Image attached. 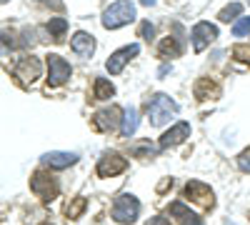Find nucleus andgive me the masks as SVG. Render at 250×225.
<instances>
[{
  "mask_svg": "<svg viewBox=\"0 0 250 225\" xmlns=\"http://www.w3.org/2000/svg\"><path fill=\"white\" fill-rule=\"evenodd\" d=\"M178 115V103L165 93H158L148 100V120L150 125H165L170 118Z\"/></svg>",
  "mask_w": 250,
  "mask_h": 225,
  "instance_id": "f257e3e1",
  "label": "nucleus"
},
{
  "mask_svg": "<svg viewBox=\"0 0 250 225\" xmlns=\"http://www.w3.org/2000/svg\"><path fill=\"white\" fill-rule=\"evenodd\" d=\"M135 20V5L130 0H118L113 3L105 13H103V28L108 30H115V28H123Z\"/></svg>",
  "mask_w": 250,
  "mask_h": 225,
  "instance_id": "f03ea898",
  "label": "nucleus"
},
{
  "mask_svg": "<svg viewBox=\"0 0 250 225\" xmlns=\"http://www.w3.org/2000/svg\"><path fill=\"white\" fill-rule=\"evenodd\" d=\"M138 215H140V203H138L135 195L125 193V195H118V198H115V205H113V218H115V223L130 225V223L138 220Z\"/></svg>",
  "mask_w": 250,
  "mask_h": 225,
  "instance_id": "7ed1b4c3",
  "label": "nucleus"
},
{
  "mask_svg": "<svg viewBox=\"0 0 250 225\" xmlns=\"http://www.w3.org/2000/svg\"><path fill=\"white\" fill-rule=\"evenodd\" d=\"M30 190L38 195V198H43L45 203H50L53 198H58V180L53 178V175H48V173H43V170H38L33 178H30Z\"/></svg>",
  "mask_w": 250,
  "mask_h": 225,
  "instance_id": "20e7f679",
  "label": "nucleus"
},
{
  "mask_svg": "<svg viewBox=\"0 0 250 225\" xmlns=\"http://www.w3.org/2000/svg\"><path fill=\"white\" fill-rule=\"evenodd\" d=\"M70 65H68V60L65 58H60V55H48V83L53 88L62 85V83H68V78H70Z\"/></svg>",
  "mask_w": 250,
  "mask_h": 225,
  "instance_id": "39448f33",
  "label": "nucleus"
},
{
  "mask_svg": "<svg viewBox=\"0 0 250 225\" xmlns=\"http://www.w3.org/2000/svg\"><path fill=\"white\" fill-rule=\"evenodd\" d=\"M123 110L118 108V105H110V108H105V110H98L95 115H93V125H95V130H100V133H110V130H115L120 123H123Z\"/></svg>",
  "mask_w": 250,
  "mask_h": 225,
  "instance_id": "423d86ee",
  "label": "nucleus"
},
{
  "mask_svg": "<svg viewBox=\"0 0 250 225\" xmlns=\"http://www.w3.org/2000/svg\"><path fill=\"white\" fill-rule=\"evenodd\" d=\"M125 168H128V160H125L120 153H105L98 163V175L100 178H113V175L123 173Z\"/></svg>",
  "mask_w": 250,
  "mask_h": 225,
  "instance_id": "0eeeda50",
  "label": "nucleus"
},
{
  "mask_svg": "<svg viewBox=\"0 0 250 225\" xmlns=\"http://www.w3.org/2000/svg\"><path fill=\"white\" fill-rule=\"evenodd\" d=\"M15 78H18L23 85L35 83V80L40 78V60L33 58V55H30V58H23V60L15 65Z\"/></svg>",
  "mask_w": 250,
  "mask_h": 225,
  "instance_id": "6e6552de",
  "label": "nucleus"
},
{
  "mask_svg": "<svg viewBox=\"0 0 250 225\" xmlns=\"http://www.w3.org/2000/svg\"><path fill=\"white\" fill-rule=\"evenodd\" d=\"M190 38H193V48H195V53H203V50L218 38V28L210 25V23H198V25L193 28Z\"/></svg>",
  "mask_w": 250,
  "mask_h": 225,
  "instance_id": "1a4fd4ad",
  "label": "nucleus"
},
{
  "mask_svg": "<svg viewBox=\"0 0 250 225\" xmlns=\"http://www.w3.org/2000/svg\"><path fill=\"white\" fill-rule=\"evenodd\" d=\"M140 53V45H125V48H120V50H115L110 58H108V63H105V68H108V73L110 75H118L123 68H125V63L133 58V55H138Z\"/></svg>",
  "mask_w": 250,
  "mask_h": 225,
  "instance_id": "9d476101",
  "label": "nucleus"
},
{
  "mask_svg": "<svg viewBox=\"0 0 250 225\" xmlns=\"http://www.w3.org/2000/svg\"><path fill=\"white\" fill-rule=\"evenodd\" d=\"M185 195L190 200H195V203H200V205H205V208H213V203H215L213 190L208 188L205 183H198V180L188 183V185H185Z\"/></svg>",
  "mask_w": 250,
  "mask_h": 225,
  "instance_id": "9b49d317",
  "label": "nucleus"
},
{
  "mask_svg": "<svg viewBox=\"0 0 250 225\" xmlns=\"http://www.w3.org/2000/svg\"><path fill=\"white\" fill-rule=\"evenodd\" d=\"M185 138H190V125L188 123H175V125L165 133L163 138H160V150H165V148H173V145H180V143L185 140Z\"/></svg>",
  "mask_w": 250,
  "mask_h": 225,
  "instance_id": "f8f14e48",
  "label": "nucleus"
},
{
  "mask_svg": "<svg viewBox=\"0 0 250 225\" xmlns=\"http://www.w3.org/2000/svg\"><path fill=\"white\" fill-rule=\"evenodd\" d=\"M43 163L53 170H62V168H70L78 163V155L75 153H62V150H53L48 155H43Z\"/></svg>",
  "mask_w": 250,
  "mask_h": 225,
  "instance_id": "ddd939ff",
  "label": "nucleus"
},
{
  "mask_svg": "<svg viewBox=\"0 0 250 225\" xmlns=\"http://www.w3.org/2000/svg\"><path fill=\"white\" fill-rule=\"evenodd\" d=\"M73 50L80 55V58H90L93 55V50H95V40H93V35L90 33H85V30H80V33H75L73 35Z\"/></svg>",
  "mask_w": 250,
  "mask_h": 225,
  "instance_id": "4468645a",
  "label": "nucleus"
},
{
  "mask_svg": "<svg viewBox=\"0 0 250 225\" xmlns=\"http://www.w3.org/2000/svg\"><path fill=\"white\" fill-rule=\"evenodd\" d=\"M170 215H175L180 225H203L200 218H198L193 210H188L183 203H173V205H170Z\"/></svg>",
  "mask_w": 250,
  "mask_h": 225,
  "instance_id": "2eb2a0df",
  "label": "nucleus"
},
{
  "mask_svg": "<svg viewBox=\"0 0 250 225\" xmlns=\"http://www.w3.org/2000/svg\"><path fill=\"white\" fill-rule=\"evenodd\" d=\"M138 110L135 108H128L123 113V123H120V133H123V138H133L135 135V130H138Z\"/></svg>",
  "mask_w": 250,
  "mask_h": 225,
  "instance_id": "dca6fc26",
  "label": "nucleus"
},
{
  "mask_svg": "<svg viewBox=\"0 0 250 225\" xmlns=\"http://www.w3.org/2000/svg\"><path fill=\"white\" fill-rule=\"evenodd\" d=\"M218 95V85L213 83L210 78H200L198 83H195V98L198 100H210Z\"/></svg>",
  "mask_w": 250,
  "mask_h": 225,
  "instance_id": "f3484780",
  "label": "nucleus"
},
{
  "mask_svg": "<svg viewBox=\"0 0 250 225\" xmlns=\"http://www.w3.org/2000/svg\"><path fill=\"white\" fill-rule=\"evenodd\" d=\"M113 93H115V88L108 83L105 78H98L95 80V90H93V98L95 100H108V98H113Z\"/></svg>",
  "mask_w": 250,
  "mask_h": 225,
  "instance_id": "a211bd4d",
  "label": "nucleus"
},
{
  "mask_svg": "<svg viewBox=\"0 0 250 225\" xmlns=\"http://www.w3.org/2000/svg\"><path fill=\"white\" fill-rule=\"evenodd\" d=\"M160 53L165 55V58H178L180 53H183V48H180V43H178V40L175 38H165L163 40V43H160Z\"/></svg>",
  "mask_w": 250,
  "mask_h": 225,
  "instance_id": "6ab92c4d",
  "label": "nucleus"
},
{
  "mask_svg": "<svg viewBox=\"0 0 250 225\" xmlns=\"http://www.w3.org/2000/svg\"><path fill=\"white\" fill-rule=\"evenodd\" d=\"M160 148H155V145H150V140H143V143H135L133 145V155L135 158H150V155H155Z\"/></svg>",
  "mask_w": 250,
  "mask_h": 225,
  "instance_id": "aec40b11",
  "label": "nucleus"
},
{
  "mask_svg": "<svg viewBox=\"0 0 250 225\" xmlns=\"http://www.w3.org/2000/svg\"><path fill=\"white\" fill-rule=\"evenodd\" d=\"M240 13H243V5H240V3H230V5H225V8L220 10L218 18L223 20V23H230V20H235Z\"/></svg>",
  "mask_w": 250,
  "mask_h": 225,
  "instance_id": "412c9836",
  "label": "nucleus"
},
{
  "mask_svg": "<svg viewBox=\"0 0 250 225\" xmlns=\"http://www.w3.org/2000/svg\"><path fill=\"white\" fill-rule=\"evenodd\" d=\"M68 30V23H65V20H62V18H53L50 20V23H48V33L55 38V40H60L62 38V33H65Z\"/></svg>",
  "mask_w": 250,
  "mask_h": 225,
  "instance_id": "4be33fe9",
  "label": "nucleus"
},
{
  "mask_svg": "<svg viewBox=\"0 0 250 225\" xmlns=\"http://www.w3.org/2000/svg\"><path fill=\"white\" fill-rule=\"evenodd\" d=\"M85 205H88V200L85 198H75L70 205L65 208V213H68V218H80V213L85 210Z\"/></svg>",
  "mask_w": 250,
  "mask_h": 225,
  "instance_id": "5701e85b",
  "label": "nucleus"
},
{
  "mask_svg": "<svg viewBox=\"0 0 250 225\" xmlns=\"http://www.w3.org/2000/svg\"><path fill=\"white\" fill-rule=\"evenodd\" d=\"M250 33V18H240V20H235V25H233V35H248Z\"/></svg>",
  "mask_w": 250,
  "mask_h": 225,
  "instance_id": "b1692460",
  "label": "nucleus"
},
{
  "mask_svg": "<svg viewBox=\"0 0 250 225\" xmlns=\"http://www.w3.org/2000/svg\"><path fill=\"white\" fill-rule=\"evenodd\" d=\"M233 58L240 63H250V45H235L233 48Z\"/></svg>",
  "mask_w": 250,
  "mask_h": 225,
  "instance_id": "393cba45",
  "label": "nucleus"
},
{
  "mask_svg": "<svg viewBox=\"0 0 250 225\" xmlns=\"http://www.w3.org/2000/svg\"><path fill=\"white\" fill-rule=\"evenodd\" d=\"M238 165H240V170H243V173H250V148H248V150H243V153L238 155Z\"/></svg>",
  "mask_w": 250,
  "mask_h": 225,
  "instance_id": "a878e982",
  "label": "nucleus"
},
{
  "mask_svg": "<svg viewBox=\"0 0 250 225\" xmlns=\"http://www.w3.org/2000/svg\"><path fill=\"white\" fill-rule=\"evenodd\" d=\"M153 33H155V28H153L150 23H143V25H140V35H143L145 40H150V38H153Z\"/></svg>",
  "mask_w": 250,
  "mask_h": 225,
  "instance_id": "bb28decb",
  "label": "nucleus"
},
{
  "mask_svg": "<svg viewBox=\"0 0 250 225\" xmlns=\"http://www.w3.org/2000/svg\"><path fill=\"white\" fill-rule=\"evenodd\" d=\"M145 225H170V220H168V218H163V215H155V218H150Z\"/></svg>",
  "mask_w": 250,
  "mask_h": 225,
  "instance_id": "cd10ccee",
  "label": "nucleus"
},
{
  "mask_svg": "<svg viewBox=\"0 0 250 225\" xmlns=\"http://www.w3.org/2000/svg\"><path fill=\"white\" fill-rule=\"evenodd\" d=\"M43 5H50V8H55V10H62V3L60 0H40Z\"/></svg>",
  "mask_w": 250,
  "mask_h": 225,
  "instance_id": "c85d7f7f",
  "label": "nucleus"
},
{
  "mask_svg": "<svg viewBox=\"0 0 250 225\" xmlns=\"http://www.w3.org/2000/svg\"><path fill=\"white\" fill-rule=\"evenodd\" d=\"M140 5H145V8H150V5H155V0H140Z\"/></svg>",
  "mask_w": 250,
  "mask_h": 225,
  "instance_id": "c756f323",
  "label": "nucleus"
},
{
  "mask_svg": "<svg viewBox=\"0 0 250 225\" xmlns=\"http://www.w3.org/2000/svg\"><path fill=\"white\" fill-rule=\"evenodd\" d=\"M3 3H8V0H0V5H3Z\"/></svg>",
  "mask_w": 250,
  "mask_h": 225,
  "instance_id": "7c9ffc66",
  "label": "nucleus"
},
{
  "mask_svg": "<svg viewBox=\"0 0 250 225\" xmlns=\"http://www.w3.org/2000/svg\"><path fill=\"white\" fill-rule=\"evenodd\" d=\"M45 225H50V223H45Z\"/></svg>",
  "mask_w": 250,
  "mask_h": 225,
  "instance_id": "2f4dec72",
  "label": "nucleus"
}]
</instances>
